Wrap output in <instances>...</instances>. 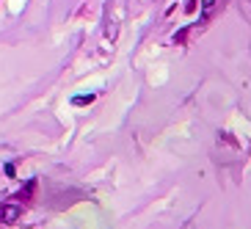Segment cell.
<instances>
[{
  "instance_id": "obj_3",
  "label": "cell",
  "mask_w": 251,
  "mask_h": 229,
  "mask_svg": "<svg viewBox=\"0 0 251 229\" xmlns=\"http://www.w3.org/2000/svg\"><path fill=\"white\" fill-rule=\"evenodd\" d=\"M201 3H204V11H210V8L215 6V0H201Z\"/></svg>"
},
{
  "instance_id": "obj_2",
  "label": "cell",
  "mask_w": 251,
  "mask_h": 229,
  "mask_svg": "<svg viewBox=\"0 0 251 229\" xmlns=\"http://www.w3.org/2000/svg\"><path fill=\"white\" fill-rule=\"evenodd\" d=\"M89 102H94V94H83V97H75V105H89Z\"/></svg>"
},
{
  "instance_id": "obj_1",
  "label": "cell",
  "mask_w": 251,
  "mask_h": 229,
  "mask_svg": "<svg viewBox=\"0 0 251 229\" xmlns=\"http://www.w3.org/2000/svg\"><path fill=\"white\" fill-rule=\"evenodd\" d=\"M20 218V204H0V221L14 224Z\"/></svg>"
}]
</instances>
